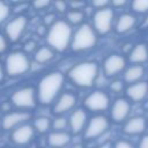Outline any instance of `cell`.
Instances as JSON below:
<instances>
[{
  "label": "cell",
  "mask_w": 148,
  "mask_h": 148,
  "mask_svg": "<svg viewBox=\"0 0 148 148\" xmlns=\"http://www.w3.org/2000/svg\"><path fill=\"white\" fill-rule=\"evenodd\" d=\"M64 76L60 73H51L44 76L39 82L38 99L42 104L51 103L62 86Z\"/></svg>",
  "instance_id": "cell-1"
},
{
  "label": "cell",
  "mask_w": 148,
  "mask_h": 148,
  "mask_svg": "<svg viewBox=\"0 0 148 148\" xmlns=\"http://www.w3.org/2000/svg\"><path fill=\"white\" fill-rule=\"evenodd\" d=\"M98 73V67L95 62L86 61L74 66L69 71L71 80L80 87H90L92 86Z\"/></svg>",
  "instance_id": "cell-2"
},
{
  "label": "cell",
  "mask_w": 148,
  "mask_h": 148,
  "mask_svg": "<svg viewBox=\"0 0 148 148\" xmlns=\"http://www.w3.org/2000/svg\"><path fill=\"white\" fill-rule=\"evenodd\" d=\"M72 29L65 21H57L47 34V43L58 51H64L71 40Z\"/></svg>",
  "instance_id": "cell-3"
},
{
  "label": "cell",
  "mask_w": 148,
  "mask_h": 148,
  "mask_svg": "<svg viewBox=\"0 0 148 148\" xmlns=\"http://www.w3.org/2000/svg\"><path fill=\"white\" fill-rule=\"evenodd\" d=\"M96 44V34L92 30V28L88 24L81 25L73 38L72 42V47L75 51H81V50H87L92 47Z\"/></svg>",
  "instance_id": "cell-4"
},
{
  "label": "cell",
  "mask_w": 148,
  "mask_h": 148,
  "mask_svg": "<svg viewBox=\"0 0 148 148\" xmlns=\"http://www.w3.org/2000/svg\"><path fill=\"white\" fill-rule=\"evenodd\" d=\"M29 66V59L22 52H14L6 59V72L12 76L25 73Z\"/></svg>",
  "instance_id": "cell-5"
},
{
  "label": "cell",
  "mask_w": 148,
  "mask_h": 148,
  "mask_svg": "<svg viewBox=\"0 0 148 148\" xmlns=\"http://www.w3.org/2000/svg\"><path fill=\"white\" fill-rule=\"evenodd\" d=\"M113 21V12L110 8L98 9L94 15V27L99 34L110 31Z\"/></svg>",
  "instance_id": "cell-6"
},
{
  "label": "cell",
  "mask_w": 148,
  "mask_h": 148,
  "mask_svg": "<svg viewBox=\"0 0 148 148\" xmlns=\"http://www.w3.org/2000/svg\"><path fill=\"white\" fill-rule=\"evenodd\" d=\"M109 127V121L105 117L103 116H97L91 118V120L89 121L86 132H84V136L87 139H94L97 138L99 135H102Z\"/></svg>",
  "instance_id": "cell-7"
},
{
  "label": "cell",
  "mask_w": 148,
  "mask_h": 148,
  "mask_svg": "<svg viewBox=\"0 0 148 148\" xmlns=\"http://www.w3.org/2000/svg\"><path fill=\"white\" fill-rule=\"evenodd\" d=\"M84 105L91 111H103L109 106V97L103 91H94L86 98Z\"/></svg>",
  "instance_id": "cell-8"
},
{
  "label": "cell",
  "mask_w": 148,
  "mask_h": 148,
  "mask_svg": "<svg viewBox=\"0 0 148 148\" xmlns=\"http://www.w3.org/2000/svg\"><path fill=\"white\" fill-rule=\"evenodd\" d=\"M12 102L18 108H32L35 105V94L32 88H22L12 96Z\"/></svg>",
  "instance_id": "cell-9"
},
{
  "label": "cell",
  "mask_w": 148,
  "mask_h": 148,
  "mask_svg": "<svg viewBox=\"0 0 148 148\" xmlns=\"http://www.w3.org/2000/svg\"><path fill=\"white\" fill-rule=\"evenodd\" d=\"M126 61L120 54H111L104 61V73L108 76H113L125 68Z\"/></svg>",
  "instance_id": "cell-10"
},
{
  "label": "cell",
  "mask_w": 148,
  "mask_h": 148,
  "mask_svg": "<svg viewBox=\"0 0 148 148\" xmlns=\"http://www.w3.org/2000/svg\"><path fill=\"white\" fill-rule=\"evenodd\" d=\"M25 24H27V20L23 16H17L14 20H12L6 27V34H7L8 38L12 42L17 40L21 37V35L25 28Z\"/></svg>",
  "instance_id": "cell-11"
},
{
  "label": "cell",
  "mask_w": 148,
  "mask_h": 148,
  "mask_svg": "<svg viewBox=\"0 0 148 148\" xmlns=\"http://www.w3.org/2000/svg\"><path fill=\"white\" fill-rule=\"evenodd\" d=\"M130 110H131V105H130L128 101L125 99V98H119L112 105L111 117L114 121L120 123V121H123L127 118V116L130 113Z\"/></svg>",
  "instance_id": "cell-12"
},
{
  "label": "cell",
  "mask_w": 148,
  "mask_h": 148,
  "mask_svg": "<svg viewBox=\"0 0 148 148\" xmlns=\"http://www.w3.org/2000/svg\"><path fill=\"white\" fill-rule=\"evenodd\" d=\"M126 92L133 102H140L148 95V83L145 81L133 83L127 88Z\"/></svg>",
  "instance_id": "cell-13"
},
{
  "label": "cell",
  "mask_w": 148,
  "mask_h": 148,
  "mask_svg": "<svg viewBox=\"0 0 148 148\" xmlns=\"http://www.w3.org/2000/svg\"><path fill=\"white\" fill-rule=\"evenodd\" d=\"M34 136V130L31 126L29 125H23V126H20L17 127L13 134H12V140L16 143V145H27L28 142L31 141Z\"/></svg>",
  "instance_id": "cell-14"
},
{
  "label": "cell",
  "mask_w": 148,
  "mask_h": 148,
  "mask_svg": "<svg viewBox=\"0 0 148 148\" xmlns=\"http://www.w3.org/2000/svg\"><path fill=\"white\" fill-rule=\"evenodd\" d=\"M146 130V120L142 117H133L124 125V132L127 134H141Z\"/></svg>",
  "instance_id": "cell-15"
},
{
  "label": "cell",
  "mask_w": 148,
  "mask_h": 148,
  "mask_svg": "<svg viewBox=\"0 0 148 148\" xmlns=\"http://www.w3.org/2000/svg\"><path fill=\"white\" fill-rule=\"evenodd\" d=\"M75 102H76V98L73 94L65 92L58 99V102L54 106V112L56 113H64V112L71 110L75 105Z\"/></svg>",
  "instance_id": "cell-16"
},
{
  "label": "cell",
  "mask_w": 148,
  "mask_h": 148,
  "mask_svg": "<svg viewBox=\"0 0 148 148\" xmlns=\"http://www.w3.org/2000/svg\"><path fill=\"white\" fill-rule=\"evenodd\" d=\"M29 117L30 116L27 112H13V113H9V114L3 117L2 127L5 130H10V128L15 127L16 125H18V124L23 123L24 120H27Z\"/></svg>",
  "instance_id": "cell-17"
},
{
  "label": "cell",
  "mask_w": 148,
  "mask_h": 148,
  "mask_svg": "<svg viewBox=\"0 0 148 148\" xmlns=\"http://www.w3.org/2000/svg\"><path fill=\"white\" fill-rule=\"evenodd\" d=\"M86 119H87V116H86V112L81 109H77L75 110L72 116H71V119H69V125H71V130L73 133H79L82 131L84 124H86Z\"/></svg>",
  "instance_id": "cell-18"
},
{
  "label": "cell",
  "mask_w": 148,
  "mask_h": 148,
  "mask_svg": "<svg viewBox=\"0 0 148 148\" xmlns=\"http://www.w3.org/2000/svg\"><path fill=\"white\" fill-rule=\"evenodd\" d=\"M148 59V47L146 44H136L131 53H130V60L134 64H142V62H146Z\"/></svg>",
  "instance_id": "cell-19"
},
{
  "label": "cell",
  "mask_w": 148,
  "mask_h": 148,
  "mask_svg": "<svg viewBox=\"0 0 148 148\" xmlns=\"http://www.w3.org/2000/svg\"><path fill=\"white\" fill-rule=\"evenodd\" d=\"M143 74H145V69L141 65H133L126 69L124 74V79L126 82L133 84V83L140 82V79L143 76Z\"/></svg>",
  "instance_id": "cell-20"
},
{
  "label": "cell",
  "mask_w": 148,
  "mask_h": 148,
  "mask_svg": "<svg viewBox=\"0 0 148 148\" xmlns=\"http://www.w3.org/2000/svg\"><path fill=\"white\" fill-rule=\"evenodd\" d=\"M135 24V17L131 14H123L116 24V30L118 32H126L131 30Z\"/></svg>",
  "instance_id": "cell-21"
},
{
  "label": "cell",
  "mask_w": 148,
  "mask_h": 148,
  "mask_svg": "<svg viewBox=\"0 0 148 148\" xmlns=\"http://www.w3.org/2000/svg\"><path fill=\"white\" fill-rule=\"evenodd\" d=\"M69 135L65 132H53L49 135V145L52 147H64L69 142Z\"/></svg>",
  "instance_id": "cell-22"
},
{
  "label": "cell",
  "mask_w": 148,
  "mask_h": 148,
  "mask_svg": "<svg viewBox=\"0 0 148 148\" xmlns=\"http://www.w3.org/2000/svg\"><path fill=\"white\" fill-rule=\"evenodd\" d=\"M52 58H53V52L50 47H46V46L40 47L35 54V60L38 62H46Z\"/></svg>",
  "instance_id": "cell-23"
},
{
  "label": "cell",
  "mask_w": 148,
  "mask_h": 148,
  "mask_svg": "<svg viewBox=\"0 0 148 148\" xmlns=\"http://www.w3.org/2000/svg\"><path fill=\"white\" fill-rule=\"evenodd\" d=\"M35 127L40 133L46 132L49 130V127H50V120H49V118H46V117H39V118H37L35 120Z\"/></svg>",
  "instance_id": "cell-24"
},
{
  "label": "cell",
  "mask_w": 148,
  "mask_h": 148,
  "mask_svg": "<svg viewBox=\"0 0 148 148\" xmlns=\"http://www.w3.org/2000/svg\"><path fill=\"white\" fill-rule=\"evenodd\" d=\"M84 15L81 10H71L68 14H67V18L71 23L73 24H79L80 22H82Z\"/></svg>",
  "instance_id": "cell-25"
},
{
  "label": "cell",
  "mask_w": 148,
  "mask_h": 148,
  "mask_svg": "<svg viewBox=\"0 0 148 148\" xmlns=\"http://www.w3.org/2000/svg\"><path fill=\"white\" fill-rule=\"evenodd\" d=\"M132 8L136 13L148 12V0H135L132 2Z\"/></svg>",
  "instance_id": "cell-26"
},
{
  "label": "cell",
  "mask_w": 148,
  "mask_h": 148,
  "mask_svg": "<svg viewBox=\"0 0 148 148\" xmlns=\"http://www.w3.org/2000/svg\"><path fill=\"white\" fill-rule=\"evenodd\" d=\"M66 126H67V120L62 117H59V118L54 119V121H53V128L54 130L60 131V130H64Z\"/></svg>",
  "instance_id": "cell-27"
},
{
  "label": "cell",
  "mask_w": 148,
  "mask_h": 148,
  "mask_svg": "<svg viewBox=\"0 0 148 148\" xmlns=\"http://www.w3.org/2000/svg\"><path fill=\"white\" fill-rule=\"evenodd\" d=\"M110 89H111V91L118 94V92H120V91L124 89V84H123L121 81L116 80V81H113V82L110 84Z\"/></svg>",
  "instance_id": "cell-28"
},
{
  "label": "cell",
  "mask_w": 148,
  "mask_h": 148,
  "mask_svg": "<svg viewBox=\"0 0 148 148\" xmlns=\"http://www.w3.org/2000/svg\"><path fill=\"white\" fill-rule=\"evenodd\" d=\"M8 13H9V9L7 7L6 3L3 2H0V24L5 21V18L8 16Z\"/></svg>",
  "instance_id": "cell-29"
},
{
  "label": "cell",
  "mask_w": 148,
  "mask_h": 148,
  "mask_svg": "<svg viewBox=\"0 0 148 148\" xmlns=\"http://www.w3.org/2000/svg\"><path fill=\"white\" fill-rule=\"evenodd\" d=\"M108 3L109 2L106 0H95L92 2V6L96 7V8H98V9H103V8H105L108 6Z\"/></svg>",
  "instance_id": "cell-30"
},
{
  "label": "cell",
  "mask_w": 148,
  "mask_h": 148,
  "mask_svg": "<svg viewBox=\"0 0 148 148\" xmlns=\"http://www.w3.org/2000/svg\"><path fill=\"white\" fill-rule=\"evenodd\" d=\"M114 148H134V147H133L130 142L124 141V140H120V141H118V142L116 143Z\"/></svg>",
  "instance_id": "cell-31"
},
{
  "label": "cell",
  "mask_w": 148,
  "mask_h": 148,
  "mask_svg": "<svg viewBox=\"0 0 148 148\" xmlns=\"http://www.w3.org/2000/svg\"><path fill=\"white\" fill-rule=\"evenodd\" d=\"M49 5H50V1H47V0H43V1H35V2H34V7H35V8H37V9L44 8V7L49 6Z\"/></svg>",
  "instance_id": "cell-32"
},
{
  "label": "cell",
  "mask_w": 148,
  "mask_h": 148,
  "mask_svg": "<svg viewBox=\"0 0 148 148\" xmlns=\"http://www.w3.org/2000/svg\"><path fill=\"white\" fill-rule=\"evenodd\" d=\"M35 46H36V43H35L34 40H29L28 43H25L24 50H25L27 52H30V51H32V50L35 49Z\"/></svg>",
  "instance_id": "cell-33"
},
{
  "label": "cell",
  "mask_w": 148,
  "mask_h": 148,
  "mask_svg": "<svg viewBox=\"0 0 148 148\" xmlns=\"http://www.w3.org/2000/svg\"><path fill=\"white\" fill-rule=\"evenodd\" d=\"M54 6H56V8L59 10V12H64L65 9H66V3L65 2H62V1H57L56 3H54Z\"/></svg>",
  "instance_id": "cell-34"
},
{
  "label": "cell",
  "mask_w": 148,
  "mask_h": 148,
  "mask_svg": "<svg viewBox=\"0 0 148 148\" xmlns=\"http://www.w3.org/2000/svg\"><path fill=\"white\" fill-rule=\"evenodd\" d=\"M139 148H148V134L145 135L141 141H140V145H139Z\"/></svg>",
  "instance_id": "cell-35"
},
{
  "label": "cell",
  "mask_w": 148,
  "mask_h": 148,
  "mask_svg": "<svg viewBox=\"0 0 148 148\" xmlns=\"http://www.w3.org/2000/svg\"><path fill=\"white\" fill-rule=\"evenodd\" d=\"M5 49H6V40H5L3 36H1V35H0V53H1V52H3V51H5Z\"/></svg>",
  "instance_id": "cell-36"
},
{
  "label": "cell",
  "mask_w": 148,
  "mask_h": 148,
  "mask_svg": "<svg viewBox=\"0 0 148 148\" xmlns=\"http://www.w3.org/2000/svg\"><path fill=\"white\" fill-rule=\"evenodd\" d=\"M84 6V2H71V7L72 8H74V9H79V8H81V7H83Z\"/></svg>",
  "instance_id": "cell-37"
},
{
  "label": "cell",
  "mask_w": 148,
  "mask_h": 148,
  "mask_svg": "<svg viewBox=\"0 0 148 148\" xmlns=\"http://www.w3.org/2000/svg\"><path fill=\"white\" fill-rule=\"evenodd\" d=\"M112 3H113V6H116V7H120V6H124V5L126 3V1H125V0H114Z\"/></svg>",
  "instance_id": "cell-38"
},
{
  "label": "cell",
  "mask_w": 148,
  "mask_h": 148,
  "mask_svg": "<svg viewBox=\"0 0 148 148\" xmlns=\"http://www.w3.org/2000/svg\"><path fill=\"white\" fill-rule=\"evenodd\" d=\"M52 18H53V15H47V16H45V23H51V22H52Z\"/></svg>",
  "instance_id": "cell-39"
},
{
  "label": "cell",
  "mask_w": 148,
  "mask_h": 148,
  "mask_svg": "<svg viewBox=\"0 0 148 148\" xmlns=\"http://www.w3.org/2000/svg\"><path fill=\"white\" fill-rule=\"evenodd\" d=\"M3 79V68L1 67V65H0V81Z\"/></svg>",
  "instance_id": "cell-40"
},
{
  "label": "cell",
  "mask_w": 148,
  "mask_h": 148,
  "mask_svg": "<svg viewBox=\"0 0 148 148\" xmlns=\"http://www.w3.org/2000/svg\"><path fill=\"white\" fill-rule=\"evenodd\" d=\"M99 148H111V146H110L109 143H105V145H103V146H101Z\"/></svg>",
  "instance_id": "cell-41"
},
{
  "label": "cell",
  "mask_w": 148,
  "mask_h": 148,
  "mask_svg": "<svg viewBox=\"0 0 148 148\" xmlns=\"http://www.w3.org/2000/svg\"><path fill=\"white\" fill-rule=\"evenodd\" d=\"M143 25L145 27H148V16L145 18V22H143Z\"/></svg>",
  "instance_id": "cell-42"
}]
</instances>
